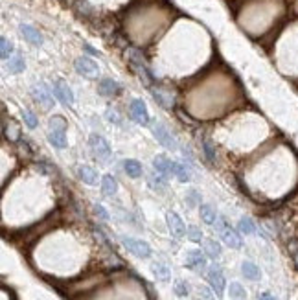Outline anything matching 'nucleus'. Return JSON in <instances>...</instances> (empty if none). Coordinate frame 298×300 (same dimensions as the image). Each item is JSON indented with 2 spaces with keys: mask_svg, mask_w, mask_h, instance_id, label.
Returning a JSON list of instances; mask_svg holds the SVG:
<instances>
[{
  "mask_svg": "<svg viewBox=\"0 0 298 300\" xmlns=\"http://www.w3.org/2000/svg\"><path fill=\"white\" fill-rule=\"evenodd\" d=\"M125 55H127V61H129V67L133 68V72L138 75V79L144 83L147 89H151L155 85V75L153 72L149 70L147 63H145L144 55L138 48H127L125 50Z\"/></svg>",
  "mask_w": 298,
  "mask_h": 300,
  "instance_id": "f257e3e1",
  "label": "nucleus"
},
{
  "mask_svg": "<svg viewBox=\"0 0 298 300\" xmlns=\"http://www.w3.org/2000/svg\"><path fill=\"white\" fill-rule=\"evenodd\" d=\"M151 131H153V136L157 138V142L162 144L166 150H169V151L179 150V144H177L175 136L169 133L168 127H166L162 122H153V124H151Z\"/></svg>",
  "mask_w": 298,
  "mask_h": 300,
  "instance_id": "f03ea898",
  "label": "nucleus"
},
{
  "mask_svg": "<svg viewBox=\"0 0 298 300\" xmlns=\"http://www.w3.org/2000/svg\"><path fill=\"white\" fill-rule=\"evenodd\" d=\"M52 92H54V96L57 98V101L59 103H63L65 107H72L74 105V92H72V89L69 87V83L61 81V79H55L54 83H52Z\"/></svg>",
  "mask_w": 298,
  "mask_h": 300,
  "instance_id": "7ed1b4c3",
  "label": "nucleus"
},
{
  "mask_svg": "<svg viewBox=\"0 0 298 300\" xmlns=\"http://www.w3.org/2000/svg\"><path fill=\"white\" fill-rule=\"evenodd\" d=\"M122 243L123 247L129 250L131 254H135L137 258H149L151 256V247H149V243H145L142 240H137V238H122Z\"/></svg>",
  "mask_w": 298,
  "mask_h": 300,
  "instance_id": "20e7f679",
  "label": "nucleus"
},
{
  "mask_svg": "<svg viewBox=\"0 0 298 300\" xmlns=\"http://www.w3.org/2000/svg\"><path fill=\"white\" fill-rule=\"evenodd\" d=\"M129 116L133 120L140 124V125H147L149 124V111H147V105H145L144 100H133L129 103Z\"/></svg>",
  "mask_w": 298,
  "mask_h": 300,
  "instance_id": "39448f33",
  "label": "nucleus"
},
{
  "mask_svg": "<svg viewBox=\"0 0 298 300\" xmlns=\"http://www.w3.org/2000/svg\"><path fill=\"white\" fill-rule=\"evenodd\" d=\"M89 144H91L92 151H94L99 158H103V160H107V158L113 155L111 144H109L101 135H98V133H92L91 138H89Z\"/></svg>",
  "mask_w": 298,
  "mask_h": 300,
  "instance_id": "423d86ee",
  "label": "nucleus"
},
{
  "mask_svg": "<svg viewBox=\"0 0 298 300\" xmlns=\"http://www.w3.org/2000/svg\"><path fill=\"white\" fill-rule=\"evenodd\" d=\"M74 68L79 75L83 77H96L99 74V67L96 61H92L91 57H77L74 63Z\"/></svg>",
  "mask_w": 298,
  "mask_h": 300,
  "instance_id": "0eeeda50",
  "label": "nucleus"
},
{
  "mask_svg": "<svg viewBox=\"0 0 298 300\" xmlns=\"http://www.w3.org/2000/svg\"><path fill=\"white\" fill-rule=\"evenodd\" d=\"M186 267L195 271V273H205L206 271V254L203 250H199V249L190 250L186 254Z\"/></svg>",
  "mask_w": 298,
  "mask_h": 300,
  "instance_id": "6e6552de",
  "label": "nucleus"
},
{
  "mask_svg": "<svg viewBox=\"0 0 298 300\" xmlns=\"http://www.w3.org/2000/svg\"><path fill=\"white\" fill-rule=\"evenodd\" d=\"M208 284H210V287H212V291L217 293L219 297L223 295V291H225V287H227V282H225V276H223V271L217 267V265H212L210 269H208Z\"/></svg>",
  "mask_w": 298,
  "mask_h": 300,
  "instance_id": "1a4fd4ad",
  "label": "nucleus"
},
{
  "mask_svg": "<svg viewBox=\"0 0 298 300\" xmlns=\"http://www.w3.org/2000/svg\"><path fill=\"white\" fill-rule=\"evenodd\" d=\"M33 98H35L37 103L48 107V109L54 107V92H52V87H46L43 81L37 83L33 87Z\"/></svg>",
  "mask_w": 298,
  "mask_h": 300,
  "instance_id": "9d476101",
  "label": "nucleus"
},
{
  "mask_svg": "<svg viewBox=\"0 0 298 300\" xmlns=\"http://www.w3.org/2000/svg\"><path fill=\"white\" fill-rule=\"evenodd\" d=\"M153 168H155V172H159L160 175H164V177L168 179V177H171L173 172H175V160L168 158L166 155H157V157L153 158Z\"/></svg>",
  "mask_w": 298,
  "mask_h": 300,
  "instance_id": "9b49d317",
  "label": "nucleus"
},
{
  "mask_svg": "<svg viewBox=\"0 0 298 300\" xmlns=\"http://www.w3.org/2000/svg\"><path fill=\"white\" fill-rule=\"evenodd\" d=\"M98 92L101 96L115 98L122 92V85L118 81H115L113 77H103V79H99V83H98Z\"/></svg>",
  "mask_w": 298,
  "mask_h": 300,
  "instance_id": "f8f14e48",
  "label": "nucleus"
},
{
  "mask_svg": "<svg viewBox=\"0 0 298 300\" xmlns=\"http://www.w3.org/2000/svg\"><path fill=\"white\" fill-rule=\"evenodd\" d=\"M19 31H21V35H23L30 45L33 46H41L45 43V39H43V33L37 30V28H33L30 24H21L19 26Z\"/></svg>",
  "mask_w": 298,
  "mask_h": 300,
  "instance_id": "ddd939ff",
  "label": "nucleus"
},
{
  "mask_svg": "<svg viewBox=\"0 0 298 300\" xmlns=\"http://www.w3.org/2000/svg\"><path fill=\"white\" fill-rule=\"evenodd\" d=\"M166 221H168V226H169V232L173 234L175 238H183L184 234H186V226H184L183 219L177 216L175 212H168L166 214Z\"/></svg>",
  "mask_w": 298,
  "mask_h": 300,
  "instance_id": "4468645a",
  "label": "nucleus"
},
{
  "mask_svg": "<svg viewBox=\"0 0 298 300\" xmlns=\"http://www.w3.org/2000/svg\"><path fill=\"white\" fill-rule=\"evenodd\" d=\"M24 68H26V61H24L23 53H13L8 61H6V70H8V74L15 75V74H21L24 72Z\"/></svg>",
  "mask_w": 298,
  "mask_h": 300,
  "instance_id": "2eb2a0df",
  "label": "nucleus"
},
{
  "mask_svg": "<svg viewBox=\"0 0 298 300\" xmlns=\"http://www.w3.org/2000/svg\"><path fill=\"white\" fill-rule=\"evenodd\" d=\"M221 238H223V241H225V243H227L229 247H232V249H241V247H243V241H241L239 232H237V230H234V228H230V226H227V228L223 230Z\"/></svg>",
  "mask_w": 298,
  "mask_h": 300,
  "instance_id": "dca6fc26",
  "label": "nucleus"
},
{
  "mask_svg": "<svg viewBox=\"0 0 298 300\" xmlns=\"http://www.w3.org/2000/svg\"><path fill=\"white\" fill-rule=\"evenodd\" d=\"M151 94H153V100L159 103L160 107H164V109H173V98L169 96L168 92H164L162 89H155V87H151Z\"/></svg>",
  "mask_w": 298,
  "mask_h": 300,
  "instance_id": "f3484780",
  "label": "nucleus"
},
{
  "mask_svg": "<svg viewBox=\"0 0 298 300\" xmlns=\"http://www.w3.org/2000/svg\"><path fill=\"white\" fill-rule=\"evenodd\" d=\"M48 142L52 144L57 150H65L67 148V131H57V129H50L48 133Z\"/></svg>",
  "mask_w": 298,
  "mask_h": 300,
  "instance_id": "a211bd4d",
  "label": "nucleus"
},
{
  "mask_svg": "<svg viewBox=\"0 0 298 300\" xmlns=\"http://www.w3.org/2000/svg\"><path fill=\"white\" fill-rule=\"evenodd\" d=\"M241 273H243V276L247 278V280H252V282L260 280V276H261L260 267H258L254 262H249V260L241 263Z\"/></svg>",
  "mask_w": 298,
  "mask_h": 300,
  "instance_id": "6ab92c4d",
  "label": "nucleus"
},
{
  "mask_svg": "<svg viewBox=\"0 0 298 300\" xmlns=\"http://www.w3.org/2000/svg\"><path fill=\"white\" fill-rule=\"evenodd\" d=\"M77 175H79V179L83 180L85 184H96L98 182V172L91 166H79Z\"/></svg>",
  "mask_w": 298,
  "mask_h": 300,
  "instance_id": "aec40b11",
  "label": "nucleus"
},
{
  "mask_svg": "<svg viewBox=\"0 0 298 300\" xmlns=\"http://www.w3.org/2000/svg\"><path fill=\"white\" fill-rule=\"evenodd\" d=\"M123 170H125V173H127L129 177H133V179L142 177V173H144L142 164H140L138 160H135V158H127V160H123Z\"/></svg>",
  "mask_w": 298,
  "mask_h": 300,
  "instance_id": "412c9836",
  "label": "nucleus"
},
{
  "mask_svg": "<svg viewBox=\"0 0 298 300\" xmlns=\"http://www.w3.org/2000/svg\"><path fill=\"white\" fill-rule=\"evenodd\" d=\"M101 190L109 197L116 195V192H118V182H116V179L113 175H103V179H101Z\"/></svg>",
  "mask_w": 298,
  "mask_h": 300,
  "instance_id": "4be33fe9",
  "label": "nucleus"
},
{
  "mask_svg": "<svg viewBox=\"0 0 298 300\" xmlns=\"http://www.w3.org/2000/svg\"><path fill=\"white\" fill-rule=\"evenodd\" d=\"M199 212H201V219L206 223V225H215V221H217V214L215 210L210 206V204H201L199 206Z\"/></svg>",
  "mask_w": 298,
  "mask_h": 300,
  "instance_id": "5701e85b",
  "label": "nucleus"
},
{
  "mask_svg": "<svg viewBox=\"0 0 298 300\" xmlns=\"http://www.w3.org/2000/svg\"><path fill=\"white\" fill-rule=\"evenodd\" d=\"M151 271H153V275L157 276V280H160V282H168L169 278H171L169 267L160 262H155L153 265H151Z\"/></svg>",
  "mask_w": 298,
  "mask_h": 300,
  "instance_id": "b1692460",
  "label": "nucleus"
},
{
  "mask_svg": "<svg viewBox=\"0 0 298 300\" xmlns=\"http://www.w3.org/2000/svg\"><path fill=\"white\" fill-rule=\"evenodd\" d=\"M203 151H205V157L210 164H215L217 160V155H215V146H214V140L212 138H205L203 140Z\"/></svg>",
  "mask_w": 298,
  "mask_h": 300,
  "instance_id": "393cba45",
  "label": "nucleus"
},
{
  "mask_svg": "<svg viewBox=\"0 0 298 300\" xmlns=\"http://www.w3.org/2000/svg\"><path fill=\"white\" fill-rule=\"evenodd\" d=\"M177 179L181 182H188L191 179V173H190V168L184 164V162H175V172H173Z\"/></svg>",
  "mask_w": 298,
  "mask_h": 300,
  "instance_id": "a878e982",
  "label": "nucleus"
},
{
  "mask_svg": "<svg viewBox=\"0 0 298 300\" xmlns=\"http://www.w3.org/2000/svg\"><path fill=\"white\" fill-rule=\"evenodd\" d=\"M13 50H15V48H13V43H11L8 37L2 35V39H0V55H2V59L8 61L9 57L13 55Z\"/></svg>",
  "mask_w": 298,
  "mask_h": 300,
  "instance_id": "bb28decb",
  "label": "nucleus"
},
{
  "mask_svg": "<svg viewBox=\"0 0 298 300\" xmlns=\"http://www.w3.org/2000/svg\"><path fill=\"white\" fill-rule=\"evenodd\" d=\"M149 184H151V188H155V190H164V188L168 186V179H166L164 175H160L159 172H153L149 175Z\"/></svg>",
  "mask_w": 298,
  "mask_h": 300,
  "instance_id": "cd10ccee",
  "label": "nucleus"
},
{
  "mask_svg": "<svg viewBox=\"0 0 298 300\" xmlns=\"http://www.w3.org/2000/svg\"><path fill=\"white\" fill-rule=\"evenodd\" d=\"M205 250H206V254L210 256L212 260H215V258H219V256H221V245H219L217 241H214V240L205 241Z\"/></svg>",
  "mask_w": 298,
  "mask_h": 300,
  "instance_id": "c85d7f7f",
  "label": "nucleus"
},
{
  "mask_svg": "<svg viewBox=\"0 0 298 300\" xmlns=\"http://www.w3.org/2000/svg\"><path fill=\"white\" fill-rule=\"evenodd\" d=\"M237 230L241 234H254L256 232V225L252 223V219H249V218H241L239 219V223H237Z\"/></svg>",
  "mask_w": 298,
  "mask_h": 300,
  "instance_id": "c756f323",
  "label": "nucleus"
},
{
  "mask_svg": "<svg viewBox=\"0 0 298 300\" xmlns=\"http://www.w3.org/2000/svg\"><path fill=\"white\" fill-rule=\"evenodd\" d=\"M229 295H230V299H236V300H239V299H245V289H243V285L241 284H237V282H232L230 284V287H229Z\"/></svg>",
  "mask_w": 298,
  "mask_h": 300,
  "instance_id": "7c9ffc66",
  "label": "nucleus"
},
{
  "mask_svg": "<svg viewBox=\"0 0 298 300\" xmlns=\"http://www.w3.org/2000/svg\"><path fill=\"white\" fill-rule=\"evenodd\" d=\"M23 120L24 124H26V127H30V129H35L39 125V118H37V114L35 113H31V111H23Z\"/></svg>",
  "mask_w": 298,
  "mask_h": 300,
  "instance_id": "2f4dec72",
  "label": "nucleus"
},
{
  "mask_svg": "<svg viewBox=\"0 0 298 300\" xmlns=\"http://www.w3.org/2000/svg\"><path fill=\"white\" fill-rule=\"evenodd\" d=\"M67 127H69V122L65 120L63 116H59V114H55V116H52V118H50V129L67 131Z\"/></svg>",
  "mask_w": 298,
  "mask_h": 300,
  "instance_id": "473e14b6",
  "label": "nucleus"
},
{
  "mask_svg": "<svg viewBox=\"0 0 298 300\" xmlns=\"http://www.w3.org/2000/svg\"><path fill=\"white\" fill-rule=\"evenodd\" d=\"M186 236H188V240L193 241V243H201L203 241V232H201V228L199 226H188V230H186Z\"/></svg>",
  "mask_w": 298,
  "mask_h": 300,
  "instance_id": "72a5a7b5",
  "label": "nucleus"
},
{
  "mask_svg": "<svg viewBox=\"0 0 298 300\" xmlns=\"http://www.w3.org/2000/svg\"><path fill=\"white\" fill-rule=\"evenodd\" d=\"M173 289H175L177 297H186L188 295V284L183 282V280H177L175 284H173Z\"/></svg>",
  "mask_w": 298,
  "mask_h": 300,
  "instance_id": "f704fd0d",
  "label": "nucleus"
},
{
  "mask_svg": "<svg viewBox=\"0 0 298 300\" xmlns=\"http://www.w3.org/2000/svg\"><path fill=\"white\" fill-rule=\"evenodd\" d=\"M186 201H188V204H190V206H195V204L201 203V195H199L195 190H190V192H188V195H186Z\"/></svg>",
  "mask_w": 298,
  "mask_h": 300,
  "instance_id": "c9c22d12",
  "label": "nucleus"
},
{
  "mask_svg": "<svg viewBox=\"0 0 298 300\" xmlns=\"http://www.w3.org/2000/svg\"><path fill=\"white\" fill-rule=\"evenodd\" d=\"M94 212H96V216H98L101 221H109V214L107 210L101 206V204H94Z\"/></svg>",
  "mask_w": 298,
  "mask_h": 300,
  "instance_id": "e433bc0d",
  "label": "nucleus"
},
{
  "mask_svg": "<svg viewBox=\"0 0 298 300\" xmlns=\"http://www.w3.org/2000/svg\"><path fill=\"white\" fill-rule=\"evenodd\" d=\"M107 120L113 122V124H116V125H122L120 116H118V114H116V111H113V109H107Z\"/></svg>",
  "mask_w": 298,
  "mask_h": 300,
  "instance_id": "4c0bfd02",
  "label": "nucleus"
},
{
  "mask_svg": "<svg viewBox=\"0 0 298 300\" xmlns=\"http://www.w3.org/2000/svg\"><path fill=\"white\" fill-rule=\"evenodd\" d=\"M199 291H201V297L205 300H214V295H212V291H210L208 287H201Z\"/></svg>",
  "mask_w": 298,
  "mask_h": 300,
  "instance_id": "58836bf2",
  "label": "nucleus"
},
{
  "mask_svg": "<svg viewBox=\"0 0 298 300\" xmlns=\"http://www.w3.org/2000/svg\"><path fill=\"white\" fill-rule=\"evenodd\" d=\"M83 50L87 53H91V55H98V57H99V52L96 50V48H94V46L89 45V43H85V45H83Z\"/></svg>",
  "mask_w": 298,
  "mask_h": 300,
  "instance_id": "ea45409f",
  "label": "nucleus"
},
{
  "mask_svg": "<svg viewBox=\"0 0 298 300\" xmlns=\"http://www.w3.org/2000/svg\"><path fill=\"white\" fill-rule=\"evenodd\" d=\"M258 300H276V299L273 297V295H269V293H261Z\"/></svg>",
  "mask_w": 298,
  "mask_h": 300,
  "instance_id": "a19ab883",
  "label": "nucleus"
},
{
  "mask_svg": "<svg viewBox=\"0 0 298 300\" xmlns=\"http://www.w3.org/2000/svg\"><path fill=\"white\" fill-rule=\"evenodd\" d=\"M295 262H297V267H298V252L295 254Z\"/></svg>",
  "mask_w": 298,
  "mask_h": 300,
  "instance_id": "79ce46f5",
  "label": "nucleus"
}]
</instances>
